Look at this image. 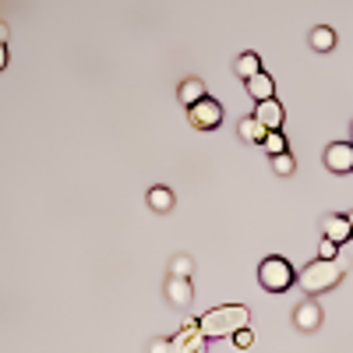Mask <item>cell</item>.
Returning a JSON list of instances; mask_svg holds the SVG:
<instances>
[{
  "label": "cell",
  "instance_id": "obj_18",
  "mask_svg": "<svg viewBox=\"0 0 353 353\" xmlns=\"http://www.w3.org/2000/svg\"><path fill=\"white\" fill-rule=\"evenodd\" d=\"M191 272H194V261H191V254H176V258L170 261V276L191 279Z\"/></svg>",
  "mask_w": 353,
  "mask_h": 353
},
{
  "label": "cell",
  "instance_id": "obj_16",
  "mask_svg": "<svg viewBox=\"0 0 353 353\" xmlns=\"http://www.w3.org/2000/svg\"><path fill=\"white\" fill-rule=\"evenodd\" d=\"M311 46H314L318 53H329V50L336 46V32H332L329 25H318L314 32H311Z\"/></svg>",
  "mask_w": 353,
  "mask_h": 353
},
{
  "label": "cell",
  "instance_id": "obj_13",
  "mask_svg": "<svg viewBox=\"0 0 353 353\" xmlns=\"http://www.w3.org/2000/svg\"><path fill=\"white\" fill-rule=\"evenodd\" d=\"M149 209L152 212H173V191L166 184H156L149 191Z\"/></svg>",
  "mask_w": 353,
  "mask_h": 353
},
{
  "label": "cell",
  "instance_id": "obj_6",
  "mask_svg": "<svg viewBox=\"0 0 353 353\" xmlns=\"http://www.w3.org/2000/svg\"><path fill=\"white\" fill-rule=\"evenodd\" d=\"M325 166L332 173H350L353 170V141H332L325 149Z\"/></svg>",
  "mask_w": 353,
  "mask_h": 353
},
{
  "label": "cell",
  "instance_id": "obj_12",
  "mask_svg": "<svg viewBox=\"0 0 353 353\" xmlns=\"http://www.w3.org/2000/svg\"><path fill=\"white\" fill-rule=\"evenodd\" d=\"M272 92H276V85H272L269 71H261V74H254V78L248 81V96H251L254 103H265V99H272Z\"/></svg>",
  "mask_w": 353,
  "mask_h": 353
},
{
  "label": "cell",
  "instance_id": "obj_22",
  "mask_svg": "<svg viewBox=\"0 0 353 353\" xmlns=\"http://www.w3.org/2000/svg\"><path fill=\"white\" fill-rule=\"evenodd\" d=\"M152 353H170V339H152Z\"/></svg>",
  "mask_w": 353,
  "mask_h": 353
},
{
  "label": "cell",
  "instance_id": "obj_9",
  "mask_svg": "<svg viewBox=\"0 0 353 353\" xmlns=\"http://www.w3.org/2000/svg\"><path fill=\"white\" fill-rule=\"evenodd\" d=\"M166 301L173 307H188L194 301V290H191V279H181V276H170L166 279Z\"/></svg>",
  "mask_w": 353,
  "mask_h": 353
},
{
  "label": "cell",
  "instance_id": "obj_1",
  "mask_svg": "<svg viewBox=\"0 0 353 353\" xmlns=\"http://www.w3.org/2000/svg\"><path fill=\"white\" fill-rule=\"evenodd\" d=\"M248 321H251V314H248L244 304H223V307L205 311L198 318V329L205 332V339H226L233 332L248 329Z\"/></svg>",
  "mask_w": 353,
  "mask_h": 353
},
{
  "label": "cell",
  "instance_id": "obj_20",
  "mask_svg": "<svg viewBox=\"0 0 353 353\" xmlns=\"http://www.w3.org/2000/svg\"><path fill=\"white\" fill-rule=\"evenodd\" d=\"M336 254H339V244H336V241H329V237H325V241L318 244V258H325V261H336Z\"/></svg>",
  "mask_w": 353,
  "mask_h": 353
},
{
  "label": "cell",
  "instance_id": "obj_25",
  "mask_svg": "<svg viewBox=\"0 0 353 353\" xmlns=\"http://www.w3.org/2000/svg\"><path fill=\"white\" fill-rule=\"evenodd\" d=\"M350 226H353V212H350Z\"/></svg>",
  "mask_w": 353,
  "mask_h": 353
},
{
  "label": "cell",
  "instance_id": "obj_17",
  "mask_svg": "<svg viewBox=\"0 0 353 353\" xmlns=\"http://www.w3.org/2000/svg\"><path fill=\"white\" fill-rule=\"evenodd\" d=\"M261 149L269 152V159H272V156H283V152H290V149H286V138H283V131H269V134H265Z\"/></svg>",
  "mask_w": 353,
  "mask_h": 353
},
{
  "label": "cell",
  "instance_id": "obj_7",
  "mask_svg": "<svg viewBox=\"0 0 353 353\" xmlns=\"http://www.w3.org/2000/svg\"><path fill=\"white\" fill-rule=\"evenodd\" d=\"M293 325H297L301 332H314V329L321 325V304H318L314 297L301 301L297 311H293Z\"/></svg>",
  "mask_w": 353,
  "mask_h": 353
},
{
  "label": "cell",
  "instance_id": "obj_15",
  "mask_svg": "<svg viewBox=\"0 0 353 353\" xmlns=\"http://www.w3.org/2000/svg\"><path fill=\"white\" fill-rule=\"evenodd\" d=\"M237 128H241V138H244V141H254V145H261L265 134H269V131H265V128L254 121V117H241V124H237Z\"/></svg>",
  "mask_w": 353,
  "mask_h": 353
},
{
  "label": "cell",
  "instance_id": "obj_4",
  "mask_svg": "<svg viewBox=\"0 0 353 353\" xmlns=\"http://www.w3.org/2000/svg\"><path fill=\"white\" fill-rule=\"evenodd\" d=\"M188 121H191V128H198V131H212V128H219V121H223V106H219L216 99L205 96L201 103L188 106Z\"/></svg>",
  "mask_w": 353,
  "mask_h": 353
},
{
  "label": "cell",
  "instance_id": "obj_2",
  "mask_svg": "<svg viewBox=\"0 0 353 353\" xmlns=\"http://www.w3.org/2000/svg\"><path fill=\"white\" fill-rule=\"evenodd\" d=\"M339 283H343L339 261H325V258L304 265L301 276H297V286L307 293V297H318V293H325V290H332V286H339Z\"/></svg>",
  "mask_w": 353,
  "mask_h": 353
},
{
  "label": "cell",
  "instance_id": "obj_26",
  "mask_svg": "<svg viewBox=\"0 0 353 353\" xmlns=\"http://www.w3.org/2000/svg\"><path fill=\"white\" fill-rule=\"evenodd\" d=\"M350 131H353V128H350Z\"/></svg>",
  "mask_w": 353,
  "mask_h": 353
},
{
  "label": "cell",
  "instance_id": "obj_10",
  "mask_svg": "<svg viewBox=\"0 0 353 353\" xmlns=\"http://www.w3.org/2000/svg\"><path fill=\"white\" fill-rule=\"evenodd\" d=\"M321 233H325L329 241H336V244L350 241V237H353V226H350V216H325V219H321Z\"/></svg>",
  "mask_w": 353,
  "mask_h": 353
},
{
  "label": "cell",
  "instance_id": "obj_3",
  "mask_svg": "<svg viewBox=\"0 0 353 353\" xmlns=\"http://www.w3.org/2000/svg\"><path fill=\"white\" fill-rule=\"evenodd\" d=\"M293 279H297V272H293V265L279 254H269L261 265H258V283L269 290V293H286L293 286Z\"/></svg>",
  "mask_w": 353,
  "mask_h": 353
},
{
  "label": "cell",
  "instance_id": "obj_24",
  "mask_svg": "<svg viewBox=\"0 0 353 353\" xmlns=\"http://www.w3.org/2000/svg\"><path fill=\"white\" fill-rule=\"evenodd\" d=\"M0 43H8V25L0 21Z\"/></svg>",
  "mask_w": 353,
  "mask_h": 353
},
{
  "label": "cell",
  "instance_id": "obj_5",
  "mask_svg": "<svg viewBox=\"0 0 353 353\" xmlns=\"http://www.w3.org/2000/svg\"><path fill=\"white\" fill-rule=\"evenodd\" d=\"M170 353H205V332L198 321H184V329L170 339Z\"/></svg>",
  "mask_w": 353,
  "mask_h": 353
},
{
  "label": "cell",
  "instance_id": "obj_23",
  "mask_svg": "<svg viewBox=\"0 0 353 353\" xmlns=\"http://www.w3.org/2000/svg\"><path fill=\"white\" fill-rule=\"evenodd\" d=\"M4 68H8V46L0 43V71H4Z\"/></svg>",
  "mask_w": 353,
  "mask_h": 353
},
{
  "label": "cell",
  "instance_id": "obj_11",
  "mask_svg": "<svg viewBox=\"0 0 353 353\" xmlns=\"http://www.w3.org/2000/svg\"><path fill=\"white\" fill-rule=\"evenodd\" d=\"M205 96H209V92H205V81H201V78H184L181 88H176V99H181L184 106H194V103H201Z\"/></svg>",
  "mask_w": 353,
  "mask_h": 353
},
{
  "label": "cell",
  "instance_id": "obj_21",
  "mask_svg": "<svg viewBox=\"0 0 353 353\" xmlns=\"http://www.w3.org/2000/svg\"><path fill=\"white\" fill-rule=\"evenodd\" d=\"M233 343H237V350H248V346L254 343V336H251V329H241V332H233Z\"/></svg>",
  "mask_w": 353,
  "mask_h": 353
},
{
  "label": "cell",
  "instance_id": "obj_8",
  "mask_svg": "<svg viewBox=\"0 0 353 353\" xmlns=\"http://www.w3.org/2000/svg\"><path fill=\"white\" fill-rule=\"evenodd\" d=\"M283 117H286V110L279 106V99H265V103L254 106V121H258L265 131H279V128H283Z\"/></svg>",
  "mask_w": 353,
  "mask_h": 353
},
{
  "label": "cell",
  "instance_id": "obj_14",
  "mask_svg": "<svg viewBox=\"0 0 353 353\" xmlns=\"http://www.w3.org/2000/svg\"><path fill=\"white\" fill-rule=\"evenodd\" d=\"M233 71H237L244 81H251L254 74H261V57L258 53H241L237 64H233Z\"/></svg>",
  "mask_w": 353,
  "mask_h": 353
},
{
  "label": "cell",
  "instance_id": "obj_19",
  "mask_svg": "<svg viewBox=\"0 0 353 353\" xmlns=\"http://www.w3.org/2000/svg\"><path fill=\"white\" fill-rule=\"evenodd\" d=\"M272 170H276L279 176H290L293 170H297V159H293L290 152H283V156H272Z\"/></svg>",
  "mask_w": 353,
  "mask_h": 353
}]
</instances>
